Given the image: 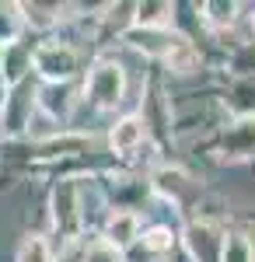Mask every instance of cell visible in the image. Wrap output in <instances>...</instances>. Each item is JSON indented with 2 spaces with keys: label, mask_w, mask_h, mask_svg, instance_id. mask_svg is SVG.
<instances>
[{
  "label": "cell",
  "mask_w": 255,
  "mask_h": 262,
  "mask_svg": "<svg viewBox=\"0 0 255 262\" xmlns=\"http://www.w3.org/2000/svg\"><path fill=\"white\" fill-rule=\"evenodd\" d=\"M32 63L49 84H67V77L77 70V53L67 42H49L32 53Z\"/></svg>",
  "instance_id": "6da1fadb"
},
{
  "label": "cell",
  "mask_w": 255,
  "mask_h": 262,
  "mask_svg": "<svg viewBox=\"0 0 255 262\" xmlns=\"http://www.w3.org/2000/svg\"><path fill=\"white\" fill-rule=\"evenodd\" d=\"M88 95L95 98L98 108H116L126 95V74L119 63H98L88 77Z\"/></svg>",
  "instance_id": "7a4b0ae2"
},
{
  "label": "cell",
  "mask_w": 255,
  "mask_h": 262,
  "mask_svg": "<svg viewBox=\"0 0 255 262\" xmlns=\"http://www.w3.org/2000/svg\"><path fill=\"white\" fill-rule=\"evenodd\" d=\"M53 221H56L59 234H77L80 210H77V182H59L53 189Z\"/></svg>",
  "instance_id": "3957f363"
},
{
  "label": "cell",
  "mask_w": 255,
  "mask_h": 262,
  "mask_svg": "<svg viewBox=\"0 0 255 262\" xmlns=\"http://www.w3.org/2000/svg\"><path fill=\"white\" fill-rule=\"evenodd\" d=\"M140 234V217L137 213H130V210H116L112 217H109V224H105V242L116 245L119 252L126 248V245H133Z\"/></svg>",
  "instance_id": "277c9868"
},
{
  "label": "cell",
  "mask_w": 255,
  "mask_h": 262,
  "mask_svg": "<svg viewBox=\"0 0 255 262\" xmlns=\"http://www.w3.org/2000/svg\"><path fill=\"white\" fill-rule=\"evenodd\" d=\"M122 39L130 46H137V49H143V53H151V56H164L178 35H168V28H130Z\"/></svg>",
  "instance_id": "5b68a950"
},
{
  "label": "cell",
  "mask_w": 255,
  "mask_h": 262,
  "mask_svg": "<svg viewBox=\"0 0 255 262\" xmlns=\"http://www.w3.org/2000/svg\"><path fill=\"white\" fill-rule=\"evenodd\" d=\"M109 143H112V150H119V154L137 150L140 143H143V119H140V116L119 119L116 126H112V133H109Z\"/></svg>",
  "instance_id": "8992f818"
},
{
  "label": "cell",
  "mask_w": 255,
  "mask_h": 262,
  "mask_svg": "<svg viewBox=\"0 0 255 262\" xmlns=\"http://www.w3.org/2000/svg\"><path fill=\"white\" fill-rule=\"evenodd\" d=\"M25 70H32V53L18 46V42H11V46H4V56H0V77L7 84H18L25 77Z\"/></svg>",
  "instance_id": "52a82bcc"
},
{
  "label": "cell",
  "mask_w": 255,
  "mask_h": 262,
  "mask_svg": "<svg viewBox=\"0 0 255 262\" xmlns=\"http://www.w3.org/2000/svg\"><path fill=\"white\" fill-rule=\"evenodd\" d=\"M224 154H231V158H248V154H255V119L238 122V126H231L224 133Z\"/></svg>",
  "instance_id": "ba28073f"
},
{
  "label": "cell",
  "mask_w": 255,
  "mask_h": 262,
  "mask_svg": "<svg viewBox=\"0 0 255 262\" xmlns=\"http://www.w3.org/2000/svg\"><path fill=\"white\" fill-rule=\"evenodd\" d=\"M189 248L196 252L199 262H214V255H220V238L210 224H193L189 227Z\"/></svg>",
  "instance_id": "9c48e42d"
},
{
  "label": "cell",
  "mask_w": 255,
  "mask_h": 262,
  "mask_svg": "<svg viewBox=\"0 0 255 262\" xmlns=\"http://www.w3.org/2000/svg\"><path fill=\"white\" fill-rule=\"evenodd\" d=\"M175 14L172 4L157 0V4H137V28H164Z\"/></svg>",
  "instance_id": "30bf717a"
},
{
  "label": "cell",
  "mask_w": 255,
  "mask_h": 262,
  "mask_svg": "<svg viewBox=\"0 0 255 262\" xmlns=\"http://www.w3.org/2000/svg\"><path fill=\"white\" fill-rule=\"evenodd\" d=\"M39 101H42V108H46L49 116H67V112H70V105H74L67 84H49V88H42Z\"/></svg>",
  "instance_id": "8fae6325"
},
{
  "label": "cell",
  "mask_w": 255,
  "mask_h": 262,
  "mask_svg": "<svg viewBox=\"0 0 255 262\" xmlns=\"http://www.w3.org/2000/svg\"><path fill=\"white\" fill-rule=\"evenodd\" d=\"M220 262H255V248L245 234H227L220 242Z\"/></svg>",
  "instance_id": "7c38bea8"
},
{
  "label": "cell",
  "mask_w": 255,
  "mask_h": 262,
  "mask_svg": "<svg viewBox=\"0 0 255 262\" xmlns=\"http://www.w3.org/2000/svg\"><path fill=\"white\" fill-rule=\"evenodd\" d=\"M164 60H168V67H172V70L189 74V70L196 67V49H193V42H189V39H182V35H178V39L172 42V49L164 53Z\"/></svg>",
  "instance_id": "4fadbf2b"
},
{
  "label": "cell",
  "mask_w": 255,
  "mask_h": 262,
  "mask_svg": "<svg viewBox=\"0 0 255 262\" xmlns=\"http://www.w3.org/2000/svg\"><path fill=\"white\" fill-rule=\"evenodd\" d=\"M21 25V7L18 4H0V46H11Z\"/></svg>",
  "instance_id": "5bb4252c"
},
{
  "label": "cell",
  "mask_w": 255,
  "mask_h": 262,
  "mask_svg": "<svg viewBox=\"0 0 255 262\" xmlns=\"http://www.w3.org/2000/svg\"><path fill=\"white\" fill-rule=\"evenodd\" d=\"M154 185L164 196H178V192L185 189V171H182V168H161L154 175Z\"/></svg>",
  "instance_id": "9a60e30c"
},
{
  "label": "cell",
  "mask_w": 255,
  "mask_h": 262,
  "mask_svg": "<svg viewBox=\"0 0 255 262\" xmlns=\"http://www.w3.org/2000/svg\"><path fill=\"white\" fill-rule=\"evenodd\" d=\"M18 262H53V252L42 238H28L18 252Z\"/></svg>",
  "instance_id": "2e32d148"
},
{
  "label": "cell",
  "mask_w": 255,
  "mask_h": 262,
  "mask_svg": "<svg viewBox=\"0 0 255 262\" xmlns=\"http://www.w3.org/2000/svg\"><path fill=\"white\" fill-rule=\"evenodd\" d=\"M203 11H206V18L214 21V25H231L238 14V4H224V0H210V4H203Z\"/></svg>",
  "instance_id": "e0dca14e"
},
{
  "label": "cell",
  "mask_w": 255,
  "mask_h": 262,
  "mask_svg": "<svg viewBox=\"0 0 255 262\" xmlns=\"http://www.w3.org/2000/svg\"><path fill=\"white\" fill-rule=\"evenodd\" d=\"M84 262H122V252L109 242H95V245H88Z\"/></svg>",
  "instance_id": "ac0fdd59"
},
{
  "label": "cell",
  "mask_w": 255,
  "mask_h": 262,
  "mask_svg": "<svg viewBox=\"0 0 255 262\" xmlns=\"http://www.w3.org/2000/svg\"><path fill=\"white\" fill-rule=\"evenodd\" d=\"M143 242H147V248H154V252H164V248H172L175 238H172V231H168V227H151Z\"/></svg>",
  "instance_id": "d6986e66"
},
{
  "label": "cell",
  "mask_w": 255,
  "mask_h": 262,
  "mask_svg": "<svg viewBox=\"0 0 255 262\" xmlns=\"http://www.w3.org/2000/svg\"><path fill=\"white\" fill-rule=\"evenodd\" d=\"M0 140H4V116H0Z\"/></svg>",
  "instance_id": "ffe728a7"
},
{
  "label": "cell",
  "mask_w": 255,
  "mask_h": 262,
  "mask_svg": "<svg viewBox=\"0 0 255 262\" xmlns=\"http://www.w3.org/2000/svg\"><path fill=\"white\" fill-rule=\"evenodd\" d=\"M0 56H4V46H0Z\"/></svg>",
  "instance_id": "44dd1931"
}]
</instances>
